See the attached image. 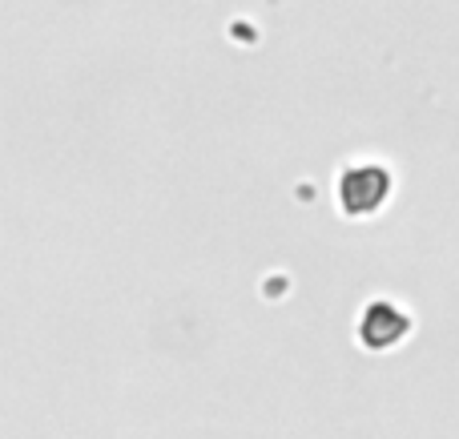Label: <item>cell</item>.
Returning a JSON list of instances; mask_svg holds the SVG:
<instances>
[{
    "label": "cell",
    "instance_id": "obj_1",
    "mask_svg": "<svg viewBox=\"0 0 459 439\" xmlns=\"http://www.w3.org/2000/svg\"><path fill=\"white\" fill-rule=\"evenodd\" d=\"M391 198V174L383 166H371V161H363V166H347L339 177V202L347 214L355 218H371L379 214L383 206H387Z\"/></svg>",
    "mask_w": 459,
    "mask_h": 439
},
{
    "label": "cell",
    "instance_id": "obj_2",
    "mask_svg": "<svg viewBox=\"0 0 459 439\" xmlns=\"http://www.w3.org/2000/svg\"><path fill=\"white\" fill-rule=\"evenodd\" d=\"M407 331H411V319H407L395 303H371V311H367V319H363V343L367 347H395L407 339Z\"/></svg>",
    "mask_w": 459,
    "mask_h": 439
}]
</instances>
